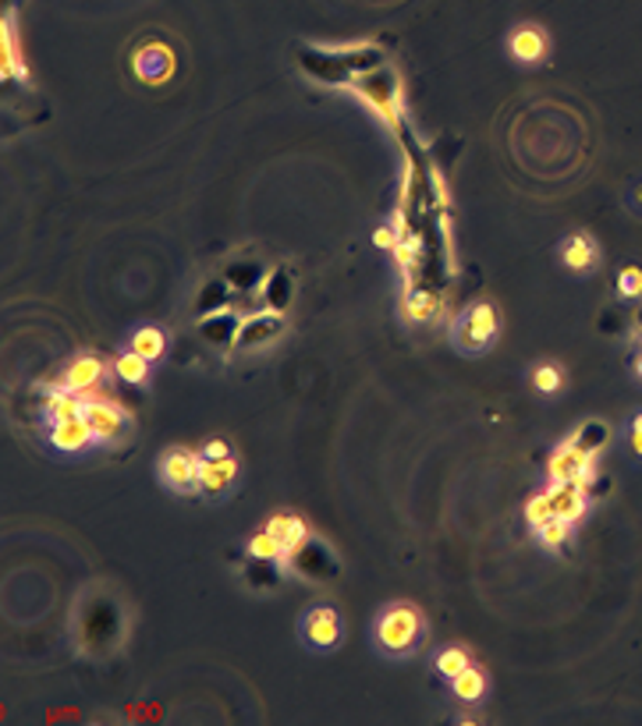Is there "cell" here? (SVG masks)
I'll return each instance as SVG.
<instances>
[{"instance_id": "19", "label": "cell", "mask_w": 642, "mask_h": 726, "mask_svg": "<svg viewBox=\"0 0 642 726\" xmlns=\"http://www.w3.org/2000/svg\"><path fill=\"white\" fill-rule=\"evenodd\" d=\"M235 476H238V461L235 458H224V461L203 458V464H200V489H203V493H210V497H217V493H224L231 482H235Z\"/></svg>"}, {"instance_id": "20", "label": "cell", "mask_w": 642, "mask_h": 726, "mask_svg": "<svg viewBox=\"0 0 642 726\" xmlns=\"http://www.w3.org/2000/svg\"><path fill=\"white\" fill-rule=\"evenodd\" d=\"M43 408H47V419L50 422H64V419H79L85 411V397H79L75 390H47L43 393Z\"/></svg>"}, {"instance_id": "18", "label": "cell", "mask_w": 642, "mask_h": 726, "mask_svg": "<svg viewBox=\"0 0 642 726\" xmlns=\"http://www.w3.org/2000/svg\"><path fill=\"white\" fill-rule=\"evenodd\" d=\"M259 298L266 308H274V313H288V305L295 298V280L288 269H271L259 287Z\"/></svg>"}, {"instance_id": "30", "label": "cell", "mask_w": 642, "mask_h": 726, "mask_svg": "<svg viewBox=\"0 0 642 726\" xmlns=\"http://www.w3.org/2000/svg\"><path fill=\"white\" fill-rule=\"evenodd\" d=\"M537 532V539L543 542L547 550H561L568 539H572V521H564V518H550L547 524H540V529H532Z\"/></svg>"}, {"instance_id": "15", "label": "cell", "mask_w": 642, "mask_h": 726, "mask_svg": "<svg viewBox=\"0 0 642 726\" xmlns=\"http://www.w3.org/2000/svg\"><path fill=\"white\" fill-rule=\"evenodd\" d=\"M50 443L58 447V450H64V453H79L89 443H96V436H93V429H89V422L79 415V419L50 422Z\"/></svg>"}, {"instance_id": "36", "label": "cell", "mask_w": 642, "mask_h": 726, "mask_svg": "<svg viewBox=\"0 0 642 726\" xmlns=\"http://www.w3.org/2000/svg\"><path fill=\"white\" fill-rule=\"evenodd\" d=\"M395 256H398V263L408 269V266L416 263V242H398V245H395Z\"/></svg>"}, {"instance_id": "31", "label": "cell", "mask_w": 642, "mask_h": 726, "mask_svg": "<svg viewBox=\"0 0 642 726\" xmlns=\"http://www.w3.org/2000/svg\"><path fill=\"white\" fill-rule=\"evenodd\" d=\"M248 556H259V560H277V564H284V550H281V542L271 535V532H259L253 535V542H248Z\"/></svg>"}, {"instance_id": "6", "label": "cell", "mask_w": 642, "mask_h": 726, "mask_svg": "<svg viewBox=\"0 0 642 726\" xmlns=\"http://www.w3.org/2000/svg\"><path fill=\"white\" fill-rule=\"evenodd\" d=\"M497 337V313L493 305H472L461 323L455 326V340L461 351H483Z\"/></svg>"}, {"instance_id": "23", "label": "cell", "mask_w": 642, "mask_h": 726, "mask_svg": "<svg viewBox=\"0 0 642 726\" xmlns=\"http://www.w3.org/2000/svg\"><path fill=\"white\" fill-rule=\"evenodd\" d=\"M561 256L568 269H590L597 263V245L585 238V234H572V238L564 242Z\"/></svg>"}, {"instance_id": "4", "label": "cell", "mask_w": 642, "mask_h": 726, "mask_svg": "<svg viewBox=\"0 0 642 726\" xmlns=\"http://www.w3.org/2000/svg\"><path fill=\"white\" fill-rule=\"evenodd\" d=\"M547 471H550V482H579V485L590 489V482L597 476V453H585L582 447L568 440L550 453Z\"/></svg>"}, {"instance_id": "5", "label": "cell", "mask_w": 642, "mask_h": 726, "mask_svg": "<svg viewBox=\"0 0 642 726\" xmlns=\"http://www.w3.org/2000/svg\"><path fill=\"white\" fill-rule=\"evenodd\" d=\"M284 564H292V571H298L302 577H309V581H330L342 574V564H337V556L324 546L319 539H306L295 553H288V560Z\"/></svg>"}, {"instance_id": "29", "label": "cell", "mask_w": 642, "mask_h": 726, "mask_svg": "<svg viewBox=\"0 0 642 726\" xmlns=\"http://www.w3.org/2000/svg\"><path fill=\"white\" fill-rule=\"evenodd\" d=\"M437 308H440V298L434 295V290H412V295L405 298V313L408 319H434L437 316Z\"/></svg>"}, {"instance_id": "22", "label": "cell", "mask_w": 642, "mask_h": 726, "mask_svg": "<svg viewBox=\"0 0 642 726\" xmlns=\"http://www.w3.org/2000/svg\"><path fill=\"white\" fill-rule=\"evenodd\" d=\"M231 295H235V287H231L224 277L221 280H210V284H203L200 298H195V313L213 316V313H221V308H231Z\"/></svg>"}, {"instance_id": "39", "label": "cell", "mask_w": 642, "mask_h": 726, "mask_svg": "<svg viewBox=\"0 0 642 726\" xmlns=\"http://www.w3.org/2000/svg\"><path fill=\"white\" fill-rule=\"evenodd\" d=\"M632 450H635L639 458H642V415H639V419L632 422Z\"/></svg>"}, {"instance_id": "16", "label": "cell", "mask_w": 642, "mask_h": 726, "mask_svg": "<svg viewBox=\"0 0 642 726\" xmlns=\"http://www.w3.org/2000/svg\"><path fill=\"white\" fill-rule=\"evenodd\" d=\"M547 50H550V43H547V32L540 25H519V29L511 32V53L522 64L547 61Z\"/></svg>"}, {"instance_id": "27", "label": "cell", "mask_w": 642, "mask_h": 726, "mask_svg": "<svg viewBox=\"0 0 642 726\" xmlns=\"http://www.w3.org/2000/svg\"><path fill=\"white\" fill-rule=\"evenodd\" d=\"M0 43H4V58H0V75H4L8 82H11L14 75H22V79H26V68H22V61H18V47H14L11 14L4 18V35H0Z\"/></svg>"}, {"instance_id": "11", "label": "cell", "mask_w": 642, "mask_h": 726, "mask_svg": "<svg viewBox=\"0 0 642 726\" xmlns=\"http://www.w3.org/2000/svg\"><path fill=\"white\" fill-rule=\"evenodd\" d=\"M132 68H135V75L142 82H150V85H160V82H167L174 75V50L167 43H142L135 50V58H132Z\"/></svg>"}, {"instance_id": "10", "label": "cell", "mask_w": 642, "mask_h": 726, "mask_svg": "<svg viewBox=\"0 0 642 726\" xmlns=\"http://www.w3.org/2000/svg\"><path fill=\"white\" fill-rule=\"evenodd\" d=\"M82 419L89 422L96 440H118V436L129 429V411L114 401H103V397H89Z\"/></svg>"}, {"instance_id": "9", "label": "cell", "mask_w": 642, "mask_h": 726, "mask_svg": "<svg viewBox=\"0 0 642 726\" xmlns=\"http://www.w3.org/2000/svg\"><path fill=\"white\" fill-rule=\"evenodd\" d=\"M242 323H245V316L238 313V308H221V313L203 316L200 323H195V330H200V337L210 344V348L235 351L238 334H242Z\"/></svg>"}, {"instance_id": "17", "label": "cell", "mask_w": 642, "mask_h": 726, "mask_svg": "<svg viewBox=\"0 0 642 726\" xmlns=\"http://www.w3.org/2000/svg\"><path fill=\"white\" fill-rule=\"evenodd\" d=\"M266 532H271V535L281 542L284 560H288V553H295V550L302 546V542L309 539L306 521H302L298 514H274L271 521H266Z\"/></svg>"}, {"instance_id": "13", "label": "cell", "mask_w": 642, "mask_h": 726, "mask_svg": "<svg viewBox=\"0 0 642 726\" xmlns=\"http://www.w3.org/2000/svg\"><path fill=\"white\" fill-rule=\"evenodd\" d=\"M103 376H106V366H103L96 355H79V358L64 369L61 387L75 390L79 397H85V401H89V397L96 393V387L103 384Z\"/></svg>"}, {"instance_id": "33", "label": "cell", "mask_w": 642, "mask_h": 726, "mask_svg": "<svg viewBox=\"0 0 642 726\" xmlns=\"http://www.w3.org/2000/svg\"><path fill=\"white\" fill-rule=\"evenodd\" d=\"M550 518H554V503H550V493H540V497H532L526 503V521L532 524V529H540V524H547Z\"/></svg>"}, {"instance_id": "37", "label": "cell", "mask_w": 642, "mask_h": 726, "mask_svg": "<svg viewBox=\"0 0 642 726\" xmlns=\"http://www.w3.org/2000/svg\"><path fill=\"white\" fill-rule=\"evenodd\" d=\"M203 458H210V461H224V458H231V447H227L224 440H213V443H206Z\"/></svg>"}, {"instance_id": "1", "label": "cell", "mask_w": 642, "mask_h": 726, "mask_svg": "<svg viewBox=\"0 0 642 726\" xmlns=\"http://www.w3.org/2000/svg\"><path fill=\"white\" fill-rule=\"evenodd\" d=\"M351 93L359 96L363 103H369L373 111L384 117V124L398 129L401 117H405V106H401V79L398 71H390L387 64L369 71V75H359L351 82Z\"/></svg>"}, {"instance_id": "38", "label": "cell", "mask_w": 642, "mask_h": 726, "mask_svg": "<svg viewBox=\"0 0 642 726\" xmlns=\"http://www.w3.org/2000/svg\"><path fill=\"white\" fill-rule=\"evenodd\" d=\"M398 242H401L398 231H390V227H380V231H377V245H380V248H395Z\"/></svg>"}, {"instance_id": "2", "label": "cell", "mask_w": 642, "mask_h": 726, "mask_svg": "<svg viewBox=\"0 0 642 726\" xmlns=\"http://www.w3.org/2000/svg\"><path fill=\"white\" fill-rule=\"evenodd\" d=\"M422 634V616L412 606H390L377 621V642L390 656H408L419 645Z\"/></svg>"}, {"instance_id": "24", "label": "cell", "mask_w": 642, "mask_h": 726, "mask_svg": "<svg viewBox=\"0 0 642 726\" xmlns=\"http://www.w3.org/2000/svg\"><path fill=\"white\" fill-rule=\"evenodd\" d=\"M132 351L142 355L146 361H156L160 355L167 351V337H164V330H156V326H139V330L132 334Z\"/></svg>"}, {"instance_id": "12", "label": "cell", "mask_w": 642, "mask_h": 726, "mask_svg": "<svg viewBox=\"0 0 642 726\" xmlns=\"http://www.w3.org/2000/svg\"><path fill=\"white\" fill-rule=\"evenodd\" d=\"M302 638H306L313 648H334L342 642V616L330 606H316L302 616Z\"/></svg>"}, {"instance_id": "28", "label": "cell", "mask_w": 642, "mask_h": 726, "mask_svg": "<svg viewBox=\"0 0 642 726\" xmlns=\"http://www.w3.org/2000/svg\"><path fill=\"white\" fill-rule=\"evenodd\" d=\"M608 440H611V429L603 426V422H585V426L572 436V443L582 447L585 453H600L603 447H608Z\"/></svg>"}, {"instance_id": "26", "label": "cell", "mask_w": 642, "mask_h": 726, "mask_svg": "<svg viewBox=\"0 0 642 726\" xmlns=\"http://www.w3.org/2000/svg\"><path fill=\"white\" fill-rule=\"evenodd\" d=\"M114 372H118V379L121 384H146V376H150V361L142 358V355H135V351H124L118 361H114Z\"/></svg>"}, {"instance_id": "35", "label": "cell", "mask_w": 642, "mask_h": 726, "mask_svg": "<svg viewBox=\"0 0 642 726\" xmlns=\"http://www.w3.org/2000/svg\"><path fill=\"white\" fill-rule=\"evenodd\" d=\"M618 290L621 298H639L642 295V269L639 266H625L618 274Z\"/></svg>"}, {"instance_id": "34", "label": "cell", "mask_w": 642, "mask_h": 726, "mask_svg": "<svg viewBox=\"0 0 642 726\" xmlns=\"http://www.w3.org/2000/svg\"><path fill=\"white\" fill-rule=\"evenodd\" d=\"M564 384V376L558 366H540L537 372H532V387H537L540 393H558Z\"/></svg>"}, {"instance_id": "14", "label": "cell", "mask_w": 642, "mask_h": 726, "mask_svg": "<svg viewBox=\"0 0 642 726\" xmlns=\"http://www.w3.org/2000/svg\"><path fill=\"white\" fill-rule=\"evenodd\" d=\"M550 503H554V518L564 521H582L585 518V507H590V489L579 485V482H554L547 489Z\"/></svg>"}, {"instance_id": "40", "label": "cell", "mask_w": 642, "mask_h": 726, "mask_svg": "<svg viewBox=\"0 0 642 726\" xmlns=\"http://www.w3.org/2000/svg\"><path fill=\"white\" fill-rule=\"evenodd\" d=\"M635 372H639V379H642V358L635 361Z\"/></svg>"}, {"instance_id": "21", "label": "cell", "mask_w": 642, "mask_h": 726, "mask_svg": "<svg viewBox=\"0 0 642 726\" xmlns=\"http://www.w3.org/2000/svg\"><path fill=\"white\" fill-rule=\"evenodd\" d=\"M224 280L235 287V295H248V290H259L266 274H263V266L256 259H238V263H231L224 269Z\"/></svg>"}, {"instance_id": "25", "label": "cell", "mask_w": 642, "mask_h": 726, "mask_svg": "<svg viewBox=\"0 0 642 726\" xmlns=\"http://www.w3.org/2000/svg\"><path fill=\"white\" fill-rule=\"evenodd\" d=\"M451 692H455L461 702H479V698L487 695V677H483V669H476V666L461 669L458 677H451Z\"/></svg>"}, {"instance_id": "7", "label": "cell", "mask_w": 642, "mask_h": 726, "mask_svg": "<svg viewBox=\"0 0 642 726\" xmlns=\"http://www.w3.org/2000/svg\"><path fill=\"white\" fill-rule=\"evenodd\" d=\"M200 464H203V453L167 450L164 461H160V476H164V482L174 493H195V489H200Z\"/></svg>"}, {"instance_id": "3", "label": "cell", "mask_w": 642, "mask_h": 726, "mask_svg": "<svg viewBox=\"0 0 642 726\" xmlns=\"http://www.w3.org/2000/svg\"><path fill=\"white\" fill-rule=\"evenodd\" d=\"M298 68L306 71L309 79L324 82V85L351 89V82H355V75L345 64L342 47H306V50H298Z\"/></svg>"}, {"instance_id": "8", "label": "cell", "mask_w": 642, "mask_h": 726, "mask_svg": "<svg viewBox=\"0 0 642 726\" xmlns=\"http://www.w3.org/2000/svg\"><path fill=\"white\" fill-rule=\"evenodd\" d=\"M284 326H288V323H284V313H274V308H263V313L245 316L235 351H259V348H266V344H274L284 334Z\"/></svg>"}, {"instance_id": "32", "label": "cell", "mask_w": 642, "mask_h": 726, "mask_svg": "<svg viewBox=\"0 0 642 726\" xmlns=\"http://www.w3.org/2000/svg\"><path fill=\"white\" fill-rule=\"evenodd\" d=\"M469 666H472V663H469V652H466V648H444L440 656H437V669H440V674L448 677V681L458 677L461 669H469Z\"/></svg>"}]
</instances>
